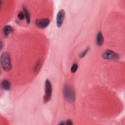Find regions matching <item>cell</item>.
I'll return each instance as SVG.
<instances>
[{"label":"cell","instance_id":"3","mask_svg":"<svg viewBox=\"0 0 125 125\" xmlns=\"http://www.w3.org/2000/svg\"><path fill=\"white\" fill-rule=\"evenodd\" d=\"M45 94L43 96V102L46 104L51 99L52 97V84L50 81L48 79H46L45 82Z\"/></svg>","mask_w":125,"mask_h":125},{"label":"cell","instance_id":"1","mask_svg":"<svg viewBox=\"0 0 125 125\" xmlns=\"http://www.w3.org/2000/svg\"><path fill=\"white\" fill-rule=\"evenodd\" d=\"M0 63L2 68L5 71H9L12 68L9 53L4 52L0 56Z\"/></svg>","mask_w":125,"mask_h":125},{"label":"cell","instance_id":"6","mask_svg":"<svg viewBox=\"0 0 125 125\" xmlns=\"http://www.w3.org/2000/svg\"><path fill=\"white\" fill-rule=\"evenodd\" d=\"M50 20L48 19H37L36 21V25L37 27L40 28H46L49 25Z\"/></svg>","mask_w":125,"mask_h":125},{"label":"cell","instance_id":"9","mask_svg":"<svg viewBox=\"0 0 125 125\" xmlns=\"http://www.w3.org/2000/svg\"><path fill=\"white\" fill-rule=\"evenodd\" d=\"M13 29L12 27L10 25H5L3 28V32L5 36L7 37L9 34L12 32Z\"/></svg>","mask_w":125,"mask_h":125},{"label":"cell","instance_id":"14","mask_svg":"<svg viewBox=\"0 0 125 125\" xmlns=\"http://www.w3.org/2000/svg\"><path fill=\"white\" fill-rule=\"evenodd\" d=\"M65 124L67 125H73V123L71 120H68L65 123Z\"/></svg>","mask_w":125,"mask_h":125},{"label":"cell","instance_id":"11","mask_svg":"<svg viewBox=\"0 0 125 125\" xmlns=\"http://www.w3.org/2000/svg\"><path fill=\"white\" fill-rule=\"evenodd\" d=\"M25 17V14L23 12H21V11H20L19 12L18 14V18L19 20H22L24 19V18Z\"/></svg>","mask_w":125,"mask_h":125},{"label":"cell","instance_id":"10","mask_svg":"<svg viewBox=\"0 0 125 125\" xmlns=\"http://www.w3.org/2000/svg\"><path fill=\"white\" fill-rule=\"evenodd\" d=\"M23 11H24V13L25 14V18H26V22H27V23L29 24L30 22V18L29 12H28L27 9L25 7H24Z\"/></svg>","mask_w":125,"mask_h":125},{"label":"cell","instance_id":"13","mask_svg":"<svg viewBox=\"0 0 125 125\" xmlns=\"http://www.w3.org/2000/svg\"><path fill=\"white\" fill-rule=\"evenodd\" d=\"M88 50H89V48H87V49L85 50L83 53H82L80 55V58H83V57H84V56L86 55V54H87V53L88 52Z\"/></svg>","mask_w":125,"mask_h":125},{"label":"cell","instance_id":"2","mask_svg":"<svg viewBox=\"0 0 125 125\" xmlns=\"http://www.w3.org/2000/svg\"><path fill=\"white\" fill-rule=\"evenodd\" d=\"M63 95L65 100L69 103H72L75 101V94L72 88L68 84H65L63 87Z\"/></svg>","mask_w":125,"mask_h":125},{"label":"cell","instance_id":"4","mask_svg":"<svg viewBox=\"0 0 125 125\" xmlns=\"http://www.w3.org/2000/svg\"><path fill=\"white\" fill-rule=\"evenodd\" d=\"M102 57L105 60H114L119 58V55L111 50H106L102 54Z\"/></svg>","mask_w":125,"mask_h":125},{"label":"cell","instance_id":"12","mask_svg":"<svg viewBox=\"0 0 125 125\" xmlns=\"http://www.w3.org/2000/svg\"><path fill=\"white\" fill-rule=\"evenodd\" d=\"M78 65L76 64V63H74V64H73V65L71 67V72L72 73H75L76 72L77 69H78Z\"/></svg>","mask_w":125,"mask_h":125},{"label":"cell","instance_id":"5","mask_svg":"<svg viewBox=\"0 0 125 125\" xmlns=\"http://www.w3.org/2000/svg\"><path fill=\"white\" fill-rule=\"evenodd\" d=\"M65 11L63 9H61L58 12L56 17V22L58 27L60 28L62 25L65 18Z\"/></svg>","mask_w":125,"mask_h":125},{"label":"cell","instance_id":"7","mask_svg":"<svg viewBox=\"0 0 125 125\" xmlns=\"http://www.w3.org/2000/svg\"><path fill=\"white\" fill-rule=\"evenodd\" d=\"M104 42V37L101 32H98L96 37V43L98 46H101Z\"/></svg>","mask_w":125,"mask_h":125},{"label":"cell","instance_id":"8","mask_svg":"<svg viewBox=\"0 0 125 125\" xmlns=\"http://www.w3.org/2000/svg\"><path fill=\"white\" fill-rule=\"evenodd\" d=\"M1 87L5 90H9L10 89V83L9 81L6 79L3 80L1 83Z\"/></svg>","mask_w":125,"mask_h":125}]
</instances>
